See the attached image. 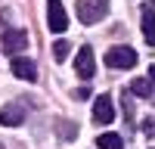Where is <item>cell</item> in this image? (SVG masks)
Listing matches in <instances>:
<instances>
[{
	"mask_svg": "<svg viewBox=\"0 0 155 149\" xmlns=\"http://www.w3.org/2000/svg\"><path fill=\"white\" fill-rule=\"evenodd\" d=\"M109 12V0H78V19L84 25H93Z\"/></svg>",
	"mask_w": 155,
	"mask_h": 149,
	"instance_id": "cell-1",
	"label": "cell"
},
{
	"mask_svg": "<svg viewBox=\"0 0 155 149\" xmlns=\"http://www.w3.org/2000/svg\"><path fill=\"white\" fill-rule=\"evenodd\" d=\"M106 65L109 68H134L137 65V50H130V47H109Z\"/></svg>",
	"mask_w": 155,
	"mask_h": 149,
	"instance_id": "cell-2",
	"label": "cell"
},
{
	"mask_svg": "<svg viewBox=\"0 0 155 149\" xmlns=\"http://www.w3.org/2000/svg\"><path fill=\"white\" fill-rule=\"evenodd\" d=\"M47 25H50V31H56V34H62L68 28V16H65L62 0H50L47 3Z\"/></svg>",
	"mask_w": 155,
	"mask_h": 149,
	"instance_id": "cell-3",
	"label": "cell"
},
{
	"mask_svg": "<svg viewBox=\"0 0 155 149\" xmlns=\"http://www.w3.org/2000/svg\"><path fill=\"white\" fill-rule=\"evenodd\" d=\"M25 109H28V99H19V103H9L0 109V124H6V127H19L25 121Z\"/></svg>",
	"mask_w": 155,
	"mask_h": 149,
	"instance_id": "cell-4",
	"label": "cell"
},
{
	"mask_svg": "<svg viewBox=\"0 0 155 149\" xmlns=\"http://www.w3.org/2000/svg\"><path fill=\"white\" fill-rule=\"evenodd\" d=\"M74 71H78V78H84V81L93 78V71H96V56H93V50H90V47H81V53L74 56Z\"/></svg>",
	"mask_w": 155,
	"mask_h": 149,
	"instance_id": "cell-5",
	"label": "cell"
},
{
	"mask_svg": "<svg viewBox=\"0 0 155 149\" xmlns=\"http://www.w3.org/2000/svg\"><path fill=\"white\" fill-rule=\"evenodd\" d=\"M112 118H115L112 96H96V103H93V124H109Z\"/></svg>",
	"mask_w": 155,
	"mask_h": 149,
	"instance_id": "cell-6",
	"label": "cell"
},
{
	"mask_svg": "<svg viewBox=\"0 0 155 149\" xmlns=\"http://www.w3.org/2000/svg\"><path fill=\"white\" fill-rule=\"evenodd\" d=\"M28 47V37H25V31L19 28H12V31H3V50L12 56V53H19V50Z\"/></svg>",
	"mask_w": 155,
	"mask_h": 149,
	"instance_id": "cell-7",
	"label": "cell"
},
{
	"mask_svg": "<svg viewBox=\"0 0 155 149\" xmlns=\"http://www.w3.org/2000/svg\"><path fill=\"white\" fill-rule=\"evenodd\" d=\"M12 74H16V78H22V81H37V65H34L31 59L16 56V59H12Z\"/></svg>",
	"mask_w": 155,
	"mask_h": 149,
	"instance_id": "cell-8",
	"label": "cell"
},
{
	"mask_svg": "<svg viewBox=\"0 0 155 149\" xmlns=\"http://www.w3.org/2000/svg\"><path fill=\"white\" fill-rule=\"evenodd\" d=\"M143 37L149 47H155V9H152V3L143 6Z\"/></svg>",
	"mask_w": 155,
	"mask_h": 149,
	"instance_id": "cell-9",
	"label": "cell"
},
{
	"mask_svg": "<svg viewBox=\"0 0 155 149\" xmlns=\"http://www.w3.org/2000/svg\"><path fill=\"white\" fill-rule=\"evenodd\" d=\"M96 146L99 149H124V140H121L118 134H102L99 140H96Z\"/></svg>",
	"mask_w": 155,
	"mask_h": 149,
	"instance_id": "cell-10",
	"label": "cell"
},
{
	"mask_svg": "<svg viewBox=\"0 0 155 149\" xmlns=\"http://www.w3.org/2000/svg\"><path fill=\"white\" fill-rule=\"evenodd\" d=\"M130 93H137V96H146V99H152V81H149V78H137V81L130 84Z\"/></svg>",
	"mask_w": 155,
	"mask_h": 149,
	"instance_id": "cell-11",
	"label": "cell"
},
{
	"mask_svg": "<svg viewBox=\"0 0 155 149\" xmlns=\"http://www.w3.org/2000/svg\"><path fill=\"white\" fill-rule=\"evenodd\" d=\"M68 53H71V44H68V41H56V44H53V59H56V62H65Z\"/></svg>",
	"mask_w": 155,
	"mask_h": 149,
	"instance_id": "cell-12",
	"label": "cell"
},
{
	"mask_svg": "<svg viewBox=\"0 0 155 149\" xmlns=\"http://www.w3.org/2000/svg\"><path fill=\"white\" fill-rule=\"evenodd\" d=\"M124 118L130 121V124H137L134 121V103H130V96H124Z\"/></svg>",
	"mask_w": 155,
	"mask_h": 149,
	"instance_id": "cell-13",
	"label": "cell"
},
{
	"mask_svg": "<svg viewBox=\"0 0 155 149\" xmlns=\"http://www.w3.org/2000/svg\"><path fill=\"white\" fill-rule=\"evenodd\" d=\"M149 81H152V103H155V65H149Z\"/></svg>",
	"mask_w": 155,
	"mask_h": 149,
	"instance_id": "cell-14",
	"label": "cell"
},
{
	"mask_svg": "<svg viewBox=\"0 0 155 149\" xmlns=\"http://www.w3.org/2000/svg\"><path fill=\"white\" fill-rule=\"evenodd\" d=\"M90 96V90H87V87H81V90H74V99H87Z\"/></svg>",
	"mask_w": 155,
	"mask_h": 149,
	"instance_id": "cell-15",
	"label": "cell"
},
{
	"mask_svg": "<svg viewBox=\"0 0 155 149\" xmlns=\"http://www.w3.org/2000/svg\"><path fill=\"white\" fill-rule=\"evenodd\" d=\"M0 149H3V146H0Z\"/></svg>",
	"mask_w": 155,
	"mask_h": 149,
	"instance_id": "cell-16",
	"label": "cell"
}]
</instances>
